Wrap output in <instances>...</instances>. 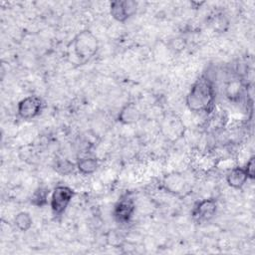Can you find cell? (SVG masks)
I'll return each mask as SVG.
<instances>
[{
	"label": "cell",
	"instance_id": "obj_1",
	"mask_svg": "<svg viewBox=\"0 0 255 255\" xmlns=\"http://www.w3.org/2000/svg\"><path fill=\"white\" fill-rule=\"evenodd\" d=\"M214 85L206 76H201L192 84L185 99V103L189 111L193 113L206 114L212 112L214 108Z\"/></svg>",
	"mask_w": 255,
	"mask_h": 255
},
{
	"label": "cell",
	"instance_id": "obj_2",
	"mask_svg": "<svg viewBox=\"0 0 255 255\" xmlns=\"http://www.w3.org/2000/svg\"><path fill=\"white\" fill-rule=\"evenodd\" d=\"M74 55L80 63L89 62L99 50V41L91 30H83L79 32L72 41Z\"/></svg>",
	"mask_w": 255,
	"mask_h": 255
},
{
	"label": "cell",
	"instance_id": "obj_3",
	"mask_svg": "<svg viewBox=\"0 0 255 255\" xmlns=\"http://www.w3.org/2000/svg\"><path fill=\"white\" fill-rule=\"evenodd\" d=\"M75 191L67 185H57L50 196V207L54 215H62L71 203Z\"/></svg>",
	"mask_w": 255,
	"mask_h": 255
},
{
	"label": "cell",
	"instance_id": "obj_4",
	"mask_svg": "<svg viewBox=\"0 0 255 255\" xmlns=\"http://www.w3.org/2000/svg\"><path fill=\"white\" fill-rule=\"evenodd\" d=\"M137 11V2L133 0H116L110 3V14L118 22H126Z\"/></svg>",
	"mask_w": 255,
	"mask_h": 255
},
{
	"label": "cell",
	"instance_id": "obj_5",
	"mask_svg": "<svg viewBox=\"0 0 255 255\" xmlns=\"http://www.w3.org/2000/svg\"><path fill=\"white\" fill-rule=\"evenodd\" d=\"M135 211V202L129 195H123L115 204L113 216L119 223H128Z\"/></svg>",
	"mask_w": 255,
	"mask_h": 255
},
{
	"label": "cell",
	"instance_id": "obj_6",
	"mask_svg": "<svg viewBox=\"0 0 255 255\" xmlns=\"http://www.w3.org/2000/svg\"><path fill=\"white\" fill-rule=\"evenodd\" d=\"M217 201L215 198H205L198 201L192 208V219L197 223L209 221L217 211Z\"/></svg>",
	"mask_w": 255,
	"mask_h": 255
},
{
	"label": "cell",
	"instance_id": "obj_7",
	"mask_svg": "<svg viewBox=\"0 0 255 255\" xmlns=\"http://www.w3.org/2000/svg\"><path fill=\"white\" fill-rule=\"evenodd\" d=\"M43 109V102L37 96H28L22 99L17 105V114L23 120H32L40 115Z\"/></svg>",
	"mask_w": 255,
	"mask_h": 255
},
{
	"label": "cell",
	"instance_id": "obj_8",
	"mask_svg": "<svg viewBox=\"0 0 255 255\" xmlns=\"http://www.w3.org/2000/svg\"><path fill=\"white\" fill-rule=\"evenodd\" d=\"M163 187L169 192L174 195L182 194L187 186L186 180L183 177L182 174L173 172L170 174H167L163 178Z\"/></svg>",
	"mask_w": 255,
	"mask_h": 255
},
{
	"label": "cell",
	"instance_id": "obj_9",
	"mask_svg": "<svg viewBox=\"0 0 255 255\" xmlns=\"http://www.w3.org/2000/svg\"><path fill=\"white\" fill-rule=\"evenodd\" d=\"M248 175L244 166H233L226 175L227 184L235 189H240L248 180Z\"/></svg>",
	"mask_w": 255,
	"mask_h": 255
},
{
	"label": "cell",
	"instance_id": "obj_10",
	"mask_svg": "<svg viewBox=\"0 0 255 255\" xmlns=\"http://www.w3.org/2000/svg\"><path fill=\"white\" fill-rule=\"evenodd\" d=\"M140 112L134 103L126 104L118 115V121L123 125L135 124L140 119Z\"/></svg>",
	"mask_w": 255,
	"mask_h": 255
},
{
	"label": "cell",
	"instance_id": "obj_11",
	"mask_svg": "<svg viewBox=\"0 0 255 255\" xmlns=\"http://www.w3.org/2000/svg\"><path fill=\"white\" fill-rule=\"evenodd\" d=\"M99 167V160L93 156H85L78 159L76 168L84 175L93 174Z\"/></svg>",
	"mask_w": 255,
	"mask_h": 255
},
{
	"label": "cell",
	"instance_id": "obj_12",
	"mask_svg": "<svg viewBox=\"0 0 255 255\" xmlns=\"http://www.w3.org/2000/svg\"><path fill=\"white\" fill-rule=\"evenodd\" d=\"M50 191L46 186L37 187L31 195L30 202L36 207H44L48 204Z\"/></svg>",
	"mask_w": 255,
	"mask_h": 255
},
{
	"label": "cell",
	"instance_id": "obj_13",
	"mask_svg": "<svg viewBox=\"0 0 255 255\" xmlns=\"http://www.w3.org/2000/svg\"><path fill=\"white\" fill-rule=\"evenodd\" d=\"M14 224L18 230H20L22 232H26L32 227L33 219L29 212L21 211L16 214V216L14 218Z\"/></svg>",
	"mask_w": 255,
	"mask_h": 255
},
{
	"label": "cell",
	"instance_id": "obj_14",
	"mask_svg": "<svg viewBox=\"0 0 255 255\" xmlns=\"http://www.w3.org/2000/svg\"><path fill=\"white\" fill-rule=\"evenodd\" d=\"M242 93V84L238 80L230 81L225 88V95L231 101H236L240 98Z\"/></svg>",
	"mask_w": 255,
	"mask_h": 255
},
{
	"label": "cell",
	"instance_id": "obj_15",
	"mask_svg": "<svg viewBox=\"0 0 255 255\" xmlns=\"http://www.w3.org/2000/svg\"><path fill=\"white\" fill-rule=\"evenodd\" d=\"M75 168H76V164L72 163L68 159H60L56 161V164H55V170L62 175H67L72 173Z\"/></svg>",
	"mask_w": 255,
	"mask_h": 255
},
{
	"label": "cell",
	"instance_id": "obj_16",
	"mask_svg": "<svg viewBox=\"0 0 255 255\" xmlns=\"http://www.w3.org/2000/svg\"><path fill=\"white\" fill-rule=\"evenodd\" d=\"M244 168L246 170V173L248 175L249 179H254V173H255V157L251 156L247 162L244 165Z\"/></svg>",
	"mask_w": 255,
	"mask_h": 255
}]
</instances>
